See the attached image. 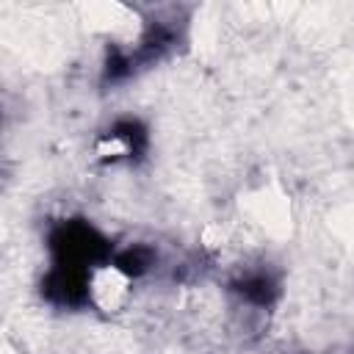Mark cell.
<instances>
[{
    "instance_id": "obj_1",
    "label": "cell",
    "mask_w": 354,
    "mask_h": 354,
    "mask_svg": "<svg viewBox=\"0 0 354 354\" xmlns=\"http://www.w3.org/2000/svg\"><path fill=\"white\" fill-rule=\"evenodd\" d=\"M50 266L41 277V299L61 310L91 304V285L100 268L113 260L116 246L88 218H61L47 230Z\"/></svg>"
},
{
    "instance_id": "obj_2",
    "label": "cell",
    "mask_w": 354,
    "mask_h": 354,
    "mask_svg": "<svg viewBox=\"0 0 354 354\" xmlns=\"http://www.w3.org/2000/svg\"><path fill=\"white\" fill-rule=\"evenodd\" d=\"M183 41H185V17H180L177 8H166V14H155L144 22L133 47H122V44L108 47L102 64V80L122 83L138 75L141 69L169 58Z\"/></svg>"
},
{
    "instance_id": "obj_3",
    "label": "cell",
    "mask_w": 354,
    "mask_h": 354,
    "mask_svg": "<svg viewBox=\"0 0 354 354\" xmlns=\"http://www.w3.org/2000/svg\"><path fill=\"white\" fill-rule=\"evenodd\" d=\"M149 149V130L144 127L141 119L136 116H124V119H116L97 141V152L102 160H130V163H138Z\"/></svg>"
},
{
    "instance_id": "obj_4",
    "label": "cell",
    "mask_w": 354,
    "mask_h": 354,
    "mask_svg": "<svg viewBox=\"0 0 354 354\" xmlns=\"http://www.w3.org/2000/svg\"><path fill=\"white\" fill-rule=\"evenodd\" d=\"M230 293L246 307L268 310L279 296V279L266 268H254V271H246V274L235 277L230 282Z\"/></svg>"
},
{
    "instance_id": "obj_5",
    "label": "cell",
    "mask_w": 354,
    "mask_h": 354,
    "mask_svg": "<svg viewBox=\"0 0 354 354\" xmlns=\"http://www.w3.org/2000/svg\"><path fill=\"white\" fill-rule=\"evenodd\" d=\"M155 260H158V252L152 246H147V243H130L124 249H116L111 263H113L116 271H122L133 282V279L144 277L155 266Z\"/></svg>"
}]
</instances>
